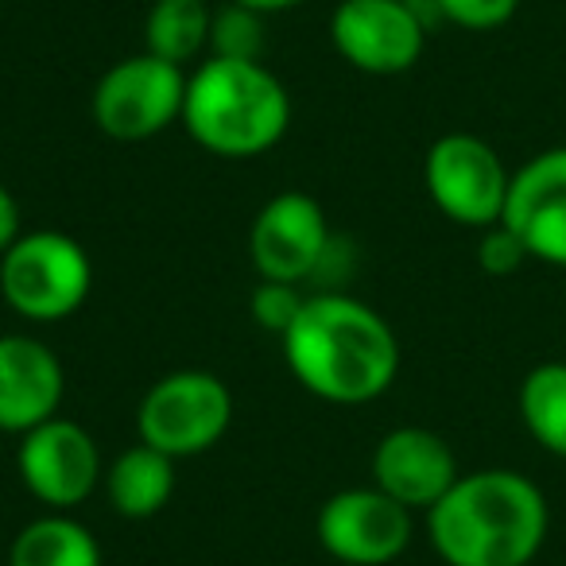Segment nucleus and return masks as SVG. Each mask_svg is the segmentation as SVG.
<instances>
[{"instance_id": "1", "label": "nucleus", "mask_w": 566, "mask_h": 566, "mask_svg": "<svg viewBox=\"0 0 566 566\" xmlns=\"http://www.w3.org/2000/svg\"><path fill=\"white\" fill-rule=\"evenodd\" d=\"M292 377L311 396L357 408L385 396L400 377V338L380 311L346 292L307 295L300 318L283 334Z\"/></svg>"}, {"instance_id": "2", "label": "nucleus", "mask_w": 566, "mask_h": 566, "mask_svg": "<svg viewBox=\"0 0 566 566\" xmlns=\"http://www.w3.org/2000/svg\"><path fill=\"white\" fill-rule=\"evenodd\" d=\"M551 532L543 489L516 470H473L427 512V535L447 566H532Z\"/></svg>"}, {"instance_id": "3", "label": "nucleus", "mask_w": 566, "mask_h": 566, "mask_svg": "<svg viewBox=\"0 0 566 566\" xmlns=\"http://www.w3.org/2000/svg\"><path fill=\"white\" fill-rule=\"evenodd\" d=\"M182 128L221 159L264 156L292 128V97L264 63L210 55L187 74Z\"/></svg>"}, {"instance_id": "4", "label": "nucleus", "mask_w": 566, "mask_h": 566, "mask_svg": "<svg viewBox=\"0 0 566 566\" xmlns=\"http://www.w3.org/2000/svg\"><path fill=\"white\" fill-rule=\"evenodd\" d=\"M94 287L90 252L59 229H28L0 256V295L24 323H63Z\"/></svg>"}, {"instance_id": "5", "label": "nucleus", "mask_w": 566, "mask_h": 566, "mask_svg": "<svg viewBox=\"0 0 566 566\" xmlns=\"http://www.w3.org/2000/svg\"><path fill=\"white\" fill-rule=\"evenodd\" d=\"M233 423V392L206 369L164 373L136 408V439L164 450L167 458L206 454L226 439Z\"/></svg>"}, {"instance_id": "6", "label": "nucleus", "mask_w": 566, "mask_h": 566, "mask_svg": "<svg viewBox=\"0 0 566 566\" xmlns=\"http://www.w3.org/2000/svg\"><path fill=\"white\" fill-rule=\"evenodd\" d=\"M182 97H187L182 66L140 51V55L113 63L97 78L90 109H94L97 128L109 140L144 144L151 136L167 133L175 120H182Z\"/></svg>"}, {"instance_id": "7", "label": "nucleus", "mask_w": 566, "mask_h": 566, "mask_svg": "<svg viewBox=\"0 0 566 566\" xmlns=\"http://www.w3.org/2000/svg\"><path fill=\"white\" fill-rule=\"evenodd\" d=\"M423 182L439 213L481 233L504 218L512 171L481 136L447 133L427 148Z\"/></svg>"}, {"instance_id": "8", "label": "nucleus", "mask_w": 566, "mask_h": 566, "mask_svg": "<svg viewBox=\"0 0 566 566\" xmlns=\"http://www.w3.org/2000/svg\"><path fill=\"white\" fill-rule=\"evenodd\" d=\"M427 32L423 0H342L331 17L334 51L373 78L408 74L423 59Z\"/></svg>"}, {"instance_id": "9", "label": "nucleus", "mask_w": 566, "mask_h": 566, "mask_svg": "<svg viewBox=\"0 0 566 566\" xmlns=\"http://www.w3.org/2000/svg\"><path fill=\"white\" fill-rule=\"evenodd\" d=\"M17 470L24 489L48 512H74L90 501V493L105 478V462L94 434L63 416L20 434Z\"/></svg>"}, {"instance_id": "10", "label": "nucleus", "mask_w": 566, "mask_h": 566, "mask_svg": "<svg viewBox=\"0 0 566 566\" xmlns=\"http://www.w3.org/2000/svg\"><path fill=\"white\" fill-rule=\"evenodd\" d=\"M315 527L323 551L342 566H388L411 543V509L377 485H354L326 496Z\"/></svg>"}, {"instance_id": "11", "label": "nucleus", "mask_w": 566, "mask_h": 566, "mask_svg": "<svg viewBox=\"0 0 566 566\" xmlns=\"http://www.w3.org/2000/svg\"><path fill=\"white\" fill-rule=\"evenodd\" d=\"M331 244L334 237L323 206L303 190H283L268 198L249 229L252 268L260 272V280L275 283L315 280Z\"/></svg>"}, {"instance_id": "12", "label": "nucleus", "mask_w": 566, "mask_h": 566, "mask_svg": "<svg viewBox=\"0 0 566 566\" xmlns=\"http://www.w3.org/2000/svg\"><path fill=\"white\" fill-rule=\"evenodd\" d=\"M501 221L532 260L566 268V148H547L512 171Z\"/></svg>"}, {"instance_id": "13", "label": "nucleus", "mask_w": 566, "mask_h": 566, "mask_svg": "<svg viewBox=\"0 0 566 566\" xmlns=\"http://www.w3.org/2000/svg\"><path fill=\"white\" fill-rule=\"evenodd\" d=\"M458 478L454 450L431 427H396L373 450V485L411 512H431Z\"/></svg>"}, {"instance_id": "14", "label": "nucleus", "mask_w": 566, "mask_h": 566, "mask_svg": "<svg viewBox=\"0 0 566 566\" xmlns=\"http://www.w3.org/2000/svg\"><path fill=\"white\" fill-rule=\"evenodd\" d=\"M66 396L63 361L32 334H0V431L28 434L59 416Z\"/></svg>"}, {"instance_id": "15", "label": "nucleus", "mask_w": 566, "mask_h": 566, "mask_svg": "<svg viewBox=\"0 0 566 566\" xmlns=\"http://www.w3.org/2000/svg\"><path fill=\"white\" fill-rule=\"evenodd\" d=\"M105 496H109V509L125 520H148L156 512L167 509V501L175 496L179 485V470H175V458H167L164 450L148 447V442H136V447L120 450L109 465H105Z\"/></svg>"}, {"instance_id": "16", "label": "nucleus", "mask_w": 566, "mask_h": 566, "mask_svg": "<svg viewBox=\"0 0 566 566\" xmlns=\"http://www.w3.org/2000/svg\"><path fill=\"white\" fill-rule=\"evenodd\" d=\"M9 566H102V543L71 512H48L17 532Z\"/></svg>"}, {"instance_id": "17", "label": "nucleus", "mask_w": 566, "mask_h": 566, "mask_svg": "<svg viewBox=\"0 0 566 566\" xmlns=\"http://www.w3.org/2000/svg\"><path fill=\"white\" fill-rule=\"evenodd\" d=\"M210 0H156L144 17V51L175 66L195 63L210 51Z\"/></svg>"}, {"instance_id": "18", "label": "nucleus", "mask_w": 566, "mask_h": 566, "mask_svg": "<svg viewBox=\"0 0 566 566\" xmlns=\"http://www.w3.org/2000/svg\"><path fill=\"white\" fill-rule=\"evenodd\" d=\"M520 419L532 442L566 462V361H543L520 380Z\"/></svg>"}, {"instance_id": "19", "label": "nucleus", "mask_w": 566, "mask_h": 566, "mask_svg": "<svg viewBox=\"0 0 566 566\" xmlns=\"http://www.w3.org/2000/svg\"><path fill=\"white\" fill-rule=\"evenodd\" d=\"M264 20L260 12L229 0L226 9H213L210 28V55L213 59H244V63H264Z\"/></svg>"}, {"instance_id": "20", "label": "nucleus", "mask_w": 566, "mask_h": 566, "mask_svg": "<svg viewBox=\"0 0 566 566\" xmlns=\"http://www.w3.org/2000/svg\"><path fill=\"white\" fill-rule=\"evenodd\" d=\"M431 20H447L465 32H493L516 17L520 0H423Z\"/></svg>"}, {"instance_id": "21", "label": "nucleus", "mask_w": 566, "mask_h": 566, "mask_svg": "<svg viewBox=\"0 0 566 566\" xmlns=\"http://www.w3.org/2000/svg\"><path fill=\"white\" fill-rule=\"evenodd\" d=\"M303 303L307 295L300 292V283H275V280H260V287L252 292L249 307H252V318L256 326H264L268 334H287L292 323L300 318Z\"/></svg>"}, {"instance_id": "22", "label": "nucleus", "mask_w": 566, "mask_h": 566, "mask_svg": "<svg viewBox=\"0 0 566 566\" xmlns=\"http://www.w3.org/2000/svg\"><path fill=\"white\" fill-rule=\"evenodd\" d=\"M524 260H532L527 256V249H524V241H520L516 233H512L504 221H496V226H489V229H481V241H478V264H481V272H489V275H512V272H520V264Z\"/></svg>"}, {"instance_id": "23", "label": "nucleus", "mask_w": 566, "mask_h": 566, "mask_svg": "<svg viewBox=\"0 0 566 566\" xmlns=\"http://www.w3.org/2000/svg\"><path fill=\"white\" fill-rule=\"evenodd\" d=\"M24 233V213H20V202L12 198V190L0 182V256L12 249Z\"/></svg>"}, {"instance_id": "24", "label": "nucleus", "mask_w": 566, "mask_h": 566, "mask_svg": "<svg viewBox=\"0 0 566 566\" xmlns=\"http://www.w3.org/2000/svg\"><path fill=\"white\" fill-rule=\"evenodd\" d=\"M233 4H244V9L260 12V17H275V12H292L307 0H233Z\"/></svg>"}]
</instances>
